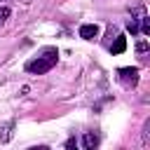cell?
<instances>
[{
    "label": "cell",
    "instance_id": "obj_1",
    "mask_svg": "<svg viewBox=\"0 0 150 150\" xmlns=\"http://www.w3.org/2000/svg\"><path fill=\"white\" fill-rule=\"evenodd\" d=\"M56 59H59V52H56V49H47L42 56L28 61V63H26V70L33 73V75H42V73H47V70H52V68L56 66Z\"/></svg>",
    "mask_w": 150,
    "mask_h": 150
},
{
    "label": "cell",
    "instance_id": "obj_2",
    "mask_svg": "<svg viewBox=\"0 0 150 150\" xmlns=\"http://www.w3.org/2000/svg\"><path fill=\"white\" fill-rule=\"evenodd\" d=\"M96 35H98V26H96V23H84V26H80V38L94 40Z\"/></svg>",
    "mask_w": 150,
    "mask_h": 150
},
{
    "label": "cell",
    "instance_id": "obj_3",
    "mask_svg": "<svg viewBox=\"0 0 150 150\" xmlns=\"http://www.w3.org/2000/svg\"><path fill=\"white\" fill-rule=\"evenodd\" d=\"M120 75H122L124 82L136 84V80H138V68H120Z\"/></svg>",
    "mask_w": 150,
    "mask_h": 150
},
{
    "label": "cell",
    "instance_id": "obj_4",
    "mask_svg": "<svg viewBox=\"0 0 150 150\" xmlns=\"http://www.w3.org/2000/svg\"><path fill=\"white\" fill-rule=\"evenodd\" d=\"M82 145H84V150H94L98 145V136L96 134H84L82 136Z\"/></svg>",
    "mask_w": 150,
    "mask_h": 150
},
{
    "label": "cell",
    "instance_id": "obj_5",
    "mask_svg": "<svg viewBox=\"0 0 150 150\" xmlns=\"http://www.w3.org/2000/svg\"><path fill=\"white\" fill-rule=\"evenodd\" d=\"M124 49H127V38H124V35H120V38L115 40V45L110 47V52H112V54H122Z\"/></svg>",
    "mask_w": 150,
    "mask_h": 150
},
{
    "label": "cell",
    "instance_id": "obj_6",
    "mask_svg": "<svg viewBox=\"0 0 150 150\" xmlns=\"http://www.w3.org/2000/svg\"><path fill=\"white\" fill-rule=\"evenodd\" d=\"M9 14H12V12H9V7H0V26L9 19Z\"/></svg>",
    "mask_w": 150,
    "mask_h": 150
},
{
    "label": "cell",
    "instance_id": "obj_7",
    "mask_svg": "<svg viewBox=\"0 0 150 150\" xmlns=\"http://www.w3.org/2000/svg\"><path fill=\"white\" fill-rule=\"evenodd\" d=\"M127 28H129L131 33H136V30H138V23H136V21H129V26H127Z\"/></svg>",
    "mask_w": 150,
    "mask_h": 150
},
{
    "label": "cell",
    "instance_id": "obj_8",
    "mask_svg": "<svg viewBox=\"0 0 150 150\" xmlns=\"http://www.w3.org/2000/svg\"><path fill=\"white\" fill-rule=\"evenodd\" d=\"M143 33H145V35L150 33V21H148V19H143Z\"/></svg>",
    "mask_w": 150,
    "mask_h": 150
},
{
    "label": "cell",
    "instance_id": "obj_9",
    "mask_svg": "<svg viewBox=\"0 0 150 150\" xmlns=\"http://www.w3.org/2000/svg\"><path fill=\"white\" fill-rule=\"evenodd\" d=\"M136 49H138V52H145V49H148V42H138V47H136Z\"/></svg>",
    "mask_w": 150,
    "mask_h": 150
}]
</instances>
